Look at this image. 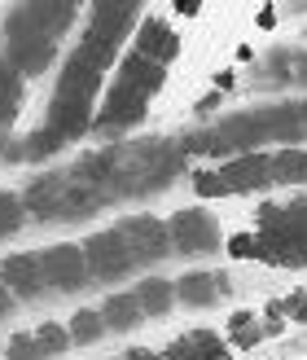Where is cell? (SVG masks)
Masks as SVG:
<instances>
[{
	"mask_svg": "<svg viewBox=\"0 0 307 360\" xmlns=\"http://www.w3.org/2000/svg\"><path fill=\"white\" fill-rule=\"evenodd\" d=\"M189 185H193L197 198H228V180H224L220 167H202V172H193Z\"/></svg>",
	"mask_w": 307,
	"mask_h": 360,
	"instance_id": "cell-24",
	"label": "cell"
},
{
	"mask_svg": "<svg viewBox=\"0 0 307 360\" xmlns=\"http://www.w3.org/2000/svg\"><path fill=\"white\" fill-rule=\"evenodd\" d=\"M40 268H44V281H48V290H58V295H75L84 290L88 281V259H84V246L75 242H53L40 250Z\"/></svg>",
	"mask_w": 307,
	"mask_h": 360,
	"instance_id": "cell-5",
	"label": "cell"
},
{
	"mask_svg": "<svg viewBox=\"0 0 307 360\" xmlns=\"http://www.w3.org/2000/svg\"><path fill=\"white\" fill-rule=\"evenodd\" d=\"M0 154H5V136H0Z\"/></svg>",
	"mask_w": 307,
	"mask_h": 360,
	"instance_id": "cell-35",
	"label": "cell"
},
{
	"mask_svg": "<svg viewBox=\"0 0 307 360\" xmlns=\"http://www.w3.org/2000/svg\"><path fill=\"white\" fill-rule=\"evenodd\" d=\"M0 285L13 295V303L44 299L48 281H44V268H40V250H13V255L0 259Z\"/></svg>",
	"mask_w": 307,
	"mask_h": 360,
	"instance_id": "cell-7",
	"label": "cell"
},
{
	"mask_svg": "<svg viewBox=\"0 0 307 360\" xmlns=\"http://www.w3.org/2000/svg\"><path fill=\"white\" fill-rule=\"evenodd\" d=\"M22 224H27V202H22V193L0 189V238H13Z\"/></svg>",
	"mask_w": 307,
	"mask_h": 360,
	"instance_id": "cell-21",
	"label": "cell"
},
{
	"mask_svg": "<svg viewBox=\"0 0 307 360\" xmlns=\"http://www.w3.org/2000/svg\"><path fill=\"white\" fill-rule=\"evenodd\" d=\"M197 13H202L197 5H180V0L171 5V18H185V22H189V18H197Z\"/></svg>",
	"mask_w": 307,
	"mask_h": 360,
	"instance_id": "cell-31",
	"label": "cell"
},
{
	"mask_svg": "<svg viewBox=\"0 0 307 360\" xmlns=\"http://www.w3.org/2000/svg\"><path fill=\"white\" fill-rule=\"evenodd\" d=\"M141 18H145V9H136V5H93V9L84 13V35H79V44L119 53L123 35H132Z\"/></svg>",
	"mask_w": 307,
	"mask_h": 360,
	"instance_id": "cell-4",
	"label": "cell"
},
{
	"mask_svg": "<svg viewBox=\"0 0 307 360\" xmlns=\"http://www.w3.org/2000/svg\"><path fill=\"white\" fill-rule=\"evenodd\" d=\"M224 250H228L233 259H263V264H268V250H263L259 229H255V233H233V238L224 242Z\"/></svg>",
	"mask_w": 307,
	"mask_h": 360,
	"instance_id": "cell-23",
	"label": "cell"
},
{
	"mask_svg": "<svg viewBox=\"0 0 307 360\" xmlns=\"http://www.w3.org/2000/svg\"><path fill=\"white\" fill-rule=\"evenodd\" d=\"M228 338H233V347H242V352H250L263 338V326L255 321V312H246V308H237L228 316Z\"/></svg>",
	"mask_w": 307,
	"mask_h": 360,
	"instance_id": "cell-20",
	"label": "cell"
},
{
	"mask_svg": "<svg viewBox=\"0 0 307 360\" xmlns=\"http://www.w3.org/2000/svg\"><path fill=\"white\" fill-rule=\"evenodd\" d=\"M228 180V193H259L273 185V154H237L220 167Z\"/></svg>",
	"mask_w": 307,
	"mask_h": 360,
	"instance_id": "cell-11",
	"label": "cell"
},
{
	"mask_svg": "<svg viewBox=\"0 0 307 360\" xmlns=\"http://www.w3.org/2000/svg\"><path fill=\"white\" fill-rule=\"evenodd\" d=\"M18 105H22V75L9 62H0V123H9Z\"/></svg>",
	"mask_w": 307,
	"mask_h": 360,
	"instance_id": "cell-19",
	"label": "cell"
},
{
	"mask_svg": "<svg viewBox=\"0 0 307 360\" xmlns=\"http://www.w3.org/2000/svg\"><path fill=\"white\" fill-rule=\"evenodd\" d=\"M119 360H123V356H119Z\"/></svg>",
	"mask_w": 307,
	"mask_h": 360,
	"instance_id": "cell-37",
	"label": "cell"
},
{
	"mask_svg": "<svg viewBox=\"0 0 307 360\" xmlns=\"http://www.w3.org/2000/svg\"><path fill=\"white\" fill-rule=\"evenodd\" d=\"M273 185H307V150H277L273 154Z\"/></svg>",
	"mask_w": 307,
	"mask_h": 360,
	"instance_id": "cell-17",
	"label": "cell"
},
{
	"mask_svg": "<svg viewBox=\"0 0 307 360\" xmlns=\"http://www.w3.org/2000/svg\"><path fill=\"white\" fill-rule=\"evenodd\" d=\"M101 316H105V326H110V334H132L145 312H141V303H136L132 290H115V295H105Z\"/></svg>",
	"mask_w": 307,
	"mask_h": 360,
	"instance_id": "cell-15",
	"label": "cell"
},
{
	"mask_svg": "<svg viewBox=\"0 0 307 360\" xmlns=\"http://www.w3.org/2000/svg\"><path fill=\"white\" fill-rule=\"evenodd\" d=\"M0 356H5V347H0Z\"/></svg>",
	"mask_w": 307,
	"mask_h": 360,
	"instance_id": "cell-36",
	"label": "cell"
},
{
	"mask_svg": "<svg viewBox=\"0 0 307 360\" xmlns=\"http://www.w3.org/2000/svg\"><path fill=\"white\" fill-rule=\"evenodd\" d=\"M123 360H162V352H150V347H128Z\"/></svg>",
	"mask_w": 307,
	"mask_h": 360,
	"instance_id": "cell-29",
	"label": "cell"
},
{
	"mask_svg": "<svg viewBox=\"0 0 307 360\" xmlns=\"http://www.w3.org/2000/svg\"><path fill=\"white\" fill-rule=\"evenodd\" d=\"M299 115H303V132H307V101H299Z\"/></svg>",
	"mask_w": 307,
	"mask_h": 360,
	"instance_id": "cell-34",
	"label": "cell"
},
{
	"mask_svg": "<svg viewBox=\"0 0 307 360\" xmlns=\"http://www.w3.org/2000/svg\"><path fill=\"white\" fill-rule=\"evenodd\" d=\"M70 189H75V176L70 172H48L40 180H31V185L22 189L27 215H35V220H58V211H62Z\"/></svg>",
	"mask_w": 307,
	"mask_h": 360,
	"instance_id": "cell-10",
	"label": "cell"
},
{
	"mask_svg": "<svg viewBox=\"0 0 307 360\" xmlns=\"http://www.w3.org/2000/svg\"><path fill=\"white\" fill-rule=\"evenodd\" d=\"M35 347H40V360H62L75 343H70V330L62 321H40L35 326Z\"/></svg>",
	"mask_w": 307,
	"mask_h": 360,
	"instance_id": "cell-18",
	"label": "cell"
},
{
	"mask_svg": "<svg viewBox=\"0 0 307 360\" xmlns=\"http://www.w3.org/2000/svg\"><path fill=\"white\" fill-rule=\"evenodd\" d=\"M294 84L307 88V53H294Z\"/></svg>",
	"mask_w": 307,
	"mask_h": 360,
	"instance_id": "cell-30",
	"label": "cell"
},
{
	"mask_svg": "<svg viewBox=\"0 0 307 360\" xmlns=\"http://www.w3.org/2000/svg\"><path fill=\"white\" fill-rule=\"evenodd\" d=\"M259 84H290L294 79V53L290 49H273L268 58L259 62Z\"/></svg>",
	"mask_w": 307,
	"mask_h": 360,
	"instance_id": "cell-22",
	"label": "cell"
},
{
	"mask_svg": "<svg viewBox=\"0 0 307 360\" xmlns=\"http://www.w3.org/2000/svg\"><path fill=\"white\" fill-rule=\"evenodd\" d=\"M9 308H13V295L5 290V285H0V316H9Z\"/></svg>",
	"mask_w": 307,
	"mask_h": 360,
	"instance_id": "cell-33",
	"label": "cell"
},
{
	"mask_svg": "<svg viewBox=\"0 0 307 360\" xmlns=\"http://www.w3.org/2000/svg\"><path fill=\"white\" fill-rule=\"evenodd\" d=\"M167 238H171V250H180V255H207L224 242V233L207 207H185L167 215Z\"/></svg>",
	"mask_w": 307,
	"mask_h": 360,
	"instance_id": "cell-3",
	"label": "cell"
},
{
	"mask_svg": "<svg viewBox=\"0 0 307 360\" xmlns=\"http://www.w3.org/2000/svg\"><path fill=\"white\" fill-rule=\"evenodd\" d=\"M162 360H197V347L189 334H176L167 347H162Z\"/></svg>",
	"mask_w": 307,
	"mask_h": 360,
	"instance_id": "cell-27",
	"label": "cell"
},
{
	"mask_svg": "<svg viewBox=\"0 0 307 360\" xmlns=\"http://www.w3.org/2000/svg\"><path fill=\"white\" fill-rule=\"evenodd\" d=\"M5 360H40V347H35V330H18V334H9Z\"/></svg>",
	"mask_w": 307,
	"mask_h": 360,
	"instance_id": "cell-26",
	"label": "cell"
},
{
	"mask_svg": "<svg viewBox=\"0 0 307 360\" xmlns=\"http://www.w3.org/2000/svg\"><path fill=\"white\" fill-rule=\"evenodd\" d=\"M123 233V242L132 246L136 264H158L171 255V238H167V220H158L150 211H136V215H123L115 224Z\"/></svg>",
	"mask_w": 307,
	"mask_h": 360,
	"instance_id": "cell-6",
	"label": "cell"
},
{
	"mask_svg": "<svg viewBox=\"0 0 307 360\" xmlns=\"http://www.w3.org/2000/svg\"><path fill=\"white\" fill-rule=\"evenodd\" d=\"M233 295V277L228 273H211V268H189L176 277V303L185 308H211Z\"/></svg>",
	"mask_w": 307,
	"mask_h": 360,
	"instance_id": "cell-9",
	"label": "cell"
},
{
	"mask_svg": "<svg viewBox=\"0 0 307 360\" xmlns=\"http://www.w3.org/2000/svg\"><path fill=\"white\" fill-rule=\"evenodd\" d=\"M132 295L145 316H167L176 308V281H167V277H141L132 285Z\"/></svg>",
	"mask_w": 307,
	"mask_h": 360,
	"instance_id": "cell-14",
	"label": "cell"
},
{
	"mask_svg": "<svg viewBox=\"0 0 307 360\" xmlns=\"http://www.w3.org/2000/svg\"><path fill=\"white\" fill-rule=\"evenodd\" d=\"M255 22H259V27H273V22H277V9H259Z\"/></svg>",
	"mask_w": 307,
	"mask_h": 360,
	"instance_id": "cell-32",
	"label": "cell"
},
{
	"mask_svg": "<svg viewBox=\"0 0 307 360\" xmlns=\"http://www.w3.org/2000/svg\"><path fill=\"white\" fill-rule=\"evenodd\" d=\"M145 110H150V97L145 93H136V88L110 79V84H105V93H101V101H97L93 132L97 136H119V132L136 128V123L145 119Z\"/></svg>",
	"mask_w": 307,
	"mask_h": 360,
	"instance_id": "cell-1",
	"label": "cell"
},
{
	"mask_svg": "<svg viewBox=\"0 0 307 360\" xmlns=\"http://www.w3.org/2000/svg\"><path fill=\"white\" fill-rule=\"evenodd\" d=\"M285 316H290L294 326H307V290L285 295Z\"/></svg>",
	"mask_w": 307,
	"mask_h": 360,
	"instance_id": "cell-28",
	"label": "cell"
},
{
	"mask_svg": "<svg viewBox=\"0 0 307 360\" xmlns=\"http://www.w3.org/2000/svg\"><path fill=\"white\" fill-rule=\"evenodd\" d=\"M189 338H193V347H197V360H233L228 343L215 330H193Z\"/></svg>",
	"mask_w": 307,
	"mask_h": 360,
	"instance_id": "cell-25",
	"label": "cell"
},
{
	"mask_svg": "<svg viewBox=\"0 0 307 360\" xmlns=\"http://www.w3.org/2000/svg\"><path fill=\"white\" fill-rule=\"evenodd\" d=\"M66 330H70V343L75 347H93V343H101V338L110 334L101 308H75V316L66 321Z\"/></svg>",
	"mask_w": 307,
	"mask_h": 360,
	"instance_id": "cell-16",
	"label": "cell"
},
{
	"mask_svg": "<svg viewBox=\"0 0 307 360\" xmlns=\"http://www.w3.org/2000/svg\"><path fill=\"white\" fill-rule=\"evenodd\" d=\"M180 44H185V35H180L162 13H145V18L136 22V31H132V49L145 53V58L158 62V66L176 62V58H180Z\"/></svg>",
	"mask_w": 307,
	"mask_h": 360,
	"instance_id": "cell-8",
	"label": "cell"
},
{
	"mask_svg": "<svg viewBox=\"0 0 307 360\" xmlns=\"http://www.w3.org/2000/svg\"><path fill=\"white\" fill-rule=\"evenodd\" d=\"M79 246H84V259H88V277H97V281H119V277H128L132 268H141L119 229H97V233H88Z\"/></svg>",
	"mask_w": 307,
	"mask_h": 360,
	"instance_id": "cell-2",
	"label": "cell"
},
{
	"mask_svg": "<svg viewBox=\"0 0 307 360\" xmlns=\"http://www.w3.org/2000/svg\"><path fill=\"white\" fill-rule=\"evenodd\" d=\"M115 79L128 84V88H136V93H145V97H154L158 88H162V79H167V66H158V62L145 58V53L132 49V53H123V58H119Z\"/></svg>",
	"mask_w": 307,
	"mask_h": 360,
	"instance_id": "cell-13",
	"label": "cell"
},
{
	"mask_svg": "<svg viewBox=\"0 0 307 360\" xmlns=\"http://www.w3.org/2000/svg\"><path fill=\"white\" fill-rule=\"evenodd\" d=\"M255 119H259L263 141H281V150H294L299 141L307 136V132H303V115H299V105H290V101H281V105H259Z\"/></svg>",
	"mask_w": 307,
	"mask_h": 360,
	"instance_id": "cell-12",
	"label": "cell"
}]
</instances>
